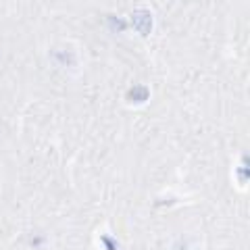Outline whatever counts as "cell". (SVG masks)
Instances as JSON below:
<instances>
[{"instance_id": "cell-1", "label": "cell", "mask_w": 250, "mask_h": 250, "mask_svg": "<svg viewBox=\"0 0 250 250\" xmlns=\"http://www.w3.org/2000/svg\"><path fill=\"white\" fill-rule=\"evenodd\" d=\"M134 25H136V29L140 31V34H148L150 27H152V15H150V11L138 9L134 13Z\"/></svg>"}]
</instances>
